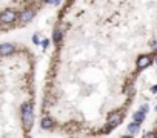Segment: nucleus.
Returning <instances> with one entry per match:
<instances>
[{
    "instance_id": "nucleus-1",
    "label": "nucleus",
    "mask_w": 157,
    "mask_h": 138,
    "mask_svg": "<svg viewBox=\"0 0 157 138\" xmlns=\"http://www.w3.org/2000/svg\"><path fill=\"white\" fill-rule=\"evenodd\" d=\"M22 121L26 129H31L34 124V107L31 103H25L22 106Z\"/></svg>"
},
{
    "instance_id": "nucleus-2",
    "label": "nucleus",
    "mask_w": 157,
    "mask_h": 138,
    "mask_svg": "<svg viewBox=\"0 0 157 138\" xmlns=\"http://www.w3.org/2000/svg\"><path fill=\"white\" fill-rule=\"evenodd\" d=\"M17 19H19V14H17L14 9H5V11L0 12V22L5 23V25L14 23Z\"/></svg>"
},
{
    "instance_id": "nucleus-3",
    "label": "nucleus",
    "mask_w": 157,
    "mask_h": 138,
    "mask_svg": "<svg viewBox=\"0 0 157 138\" xmlns=\"http://www.w3.org/2000/svg\"><path fill=\"white\" fill-rule=\"evenodd\" d=\"M122 120H123V114L120 112V110H115V112H112V114L108 117V124H106L108 130L117 128V126L122 123Z\"/></svg>"
},
{
    "instance_id": "nucleus-4",
    "label": "nucleus",
    "mask_w": 157,
    "mask_h": 138,
    "mask_svg": "<svg viewBox=\"0 0 157 138\" xmlns=\"http://www.w3.org/2000/svg\"><path fill=\"white\" fill-rule=\"evenodd\" d=\"M151 63H152V57L151 55H139V58H137V62H136V64H137V69H145V68H149L151 66Z\"/></svg>"
},
{
    "instance_id": "nucleus-5",
    "label": "nucleus",
    "mask_w": 157,
    "mask_h": 138,
    "mask_svg": "<svg viewBox=\"0 0 157 138\" xmlns=\"http://www.w3.org/2000/svg\"><path fill=\"white\" fill-rule=\"evenodd\" d=\"M32 17H34V9H25V11L20 12L19 20H20V23L26 25V23H29L32 20Z\"/></svg>"
},
{
    "instance_id": "nucleus-6",
    "label": "nucleus",
    "mask_w": 157,
    "mask_h": 138,
    "mask_svg": "<svg viewBox=\"0 0 157 138\" xmlns=\"http://www.w3.org/2000/svg\"><path fill=\"white\" fill-rule=\"evenodd\" d=\"M14 51H16V46L12 45V43H3V45H0V55H2V57H8V55L14 54Z\"/></svg>"
},
{
    "instance_id": "nucleus-7",
    "label": "nucleus",
    "mask_w": 157,
    "mask_h": 138,
    "mask_svg": "<svg viewBox=\"0 0 157 138\" xmlns=\"http://www.w3.org/2000/svg\"><path fill=\"white\" fill-rule=\"evenodd\" d=\"M40 126L42 129H52V126H54V120H52L51 117H43L42 121H40Z\"/></svg>"
},
{
    "instance_id": "nucleus-8",
    "label": "nucleus",
    "mask_w": 157,
    "mask_h": 138,
    "mask_svg": "<svg viewBox=\"0 0 157 138\" xmlns=\"http://www.w3.org/2000/svg\"><path fill=\"white\" fill-rule=\"evenodd\" d=\"M145 117H146V114L143 112V110H136V112L133 114V121H136V123H142V121H145Z\"/></svg>"
},
{
    "instance_id": "nucleus-9",
    "label": "nucleus",
    "mask_w": 157,
    "mask_h": 138,
    "mask_svg": "<svg viewBox=\"0 0 157 138\" xmlns=\"http://www.w3.org/2000/svg\"><path fill=\"white\" fill-rule=\"evenodd\" d=\"M63 38V31L60 29V28H57V29H54V34H52V41H54L56 45H59L60 41Z\"/></svg>"
},
{
    "instance_id": "nucleus-10",
    "label": "nucleus",
    "mask_w": 157,
    "mask_h": 138,
    "mask_svg": "<svg viewBox=\"0 0 157 138\" xmlns=\"http://www.w3.org/2000/svg\"><path fill=\"white\" fill-rule=\"evenodd\" d=\"M139 129H140V123H136V121H133L128 126V130H129V135H136L137 132H139Z\"/></svg>"
},
{
    "instance_id": "nucleus-11",
    "label": "nucleus",
    "mask_w": 157,
    "mask_h": 138,
    "mask_svg": "<svg viewBox=\"0 0 157 138\" xmlns=\"http://www.w3.org/2000/svg\"><path fill=\"white\" fill-rule=\"evenodd\" d=\"M40 45H42V48H43V49H48V48H49V45H51V41H49V38H43V40L40 41Z\"/></svg>"
},
{
    "instance_id": "nucleus-12",
    "label": "nucleus",
    "mask_w": 157,
    "mask_h": 138,
    "mask_svg": "<svg viewBox=\"0 0 157 138\" xmlns=\"http://www.w3.org/2000/svg\"><path fill=\"white\" fill-rule=\"evenodd\" d=\"M32 41H34V45H40V41H42V40L38 38L37 34H34V35H32Z\"/></svg>"
},
{
    "instance_id": "nucleus-13",
    "label": "nucleus",
    "mask_w": 157,
    "mask_h": 138,
    "mask_svg": "<svg viewBox=\"0 0 157 138\" xmlns=\"http://www.w3.org/2000/svg\"><path fill=\"white\" fill-rule=\"evenodd\" d=\"M149 46H151L154 51H157V38H154V40L151 41V43H149Z\"/></svg>"
},
{
    "instance_id": "nucleus-14",
    "label": "nucleus",
    "mask_w": 157,
    "mask_h": 138,
    "mask_svg": "<svg viewBox=\"0 0 157 138\" xmlns=\"http://www.w3.org/2000/svg\"><path fill=\"white\" fill-rule=\"evenodd\" d=\"M140 110H143V112H145V114H146V112H148V110H149V106H148L146 103H145V104H142V106H140Z\"/></svg>"
},
{
    "instance_id": "nucleus-15",
    "label": "nucleus",
    "mask_w": 157,
    "mask_h": 138,
    "mask_svg": "<svg viewBox=\"0 0 157 138\" xmlns=\"http://www.w3.org/2000/svg\"><path fill=\"white\" fill-rule=\"evenodd\" d=\"M46 3H51V5H59L60 3V0H45Z\"/></svg>"
},
{
    "instance_id": "nucleus-16",
    "label": "nucleus",
    "mask_w": 157,
    "mask_h": 138,
    "mask_svg": "<svg viewBox=\"0 0 157 138\" xmlns=\"http://www.w3.org/2000/svg\"><path fill=\"white\" fill-rule=\"evenodd\" d=\"M145 136H155V134L154 132H148V134H145Z\"/></svg>"
},
{
    "instance_id": "nucleus-17",
    "label": "nucleus",
    "mask_w": 157,
    "mask_h": 138,
    "mask_svg": "<svg viewBox=\"0 0 157 138\" xmlns=\"http://www.w3.org/2000/svg\"><path fill=\"white\" fill-rule=\"evenodd\" d=\"M151 92H154V94H155V92H157V85H154V86H152V88H151Z\"/></svg>"
},
{
    "instance_id": "nucleus-18",
    "label": "nucleus",
    "mask_w": 157,
    "mask_h": 138,
    "mask_svg": "<svg viewBox=\"0 0 157 138\" xmlns=\"http://www.w3.org/2000/svg\"><path fill=\"white\" fill-rule=\"evenodd\" d=\"M155 64H157V58H155Z\"/></svg>"
}]
</instances>
